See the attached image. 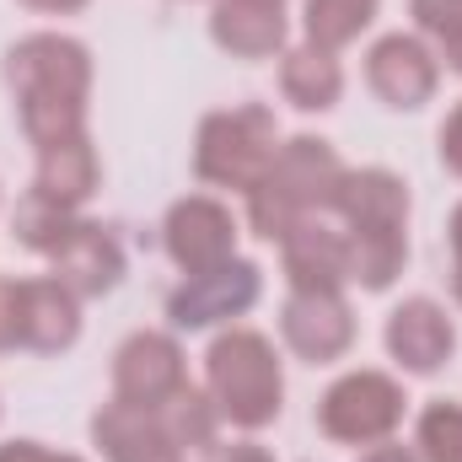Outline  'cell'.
<instances>
[{
  "mask_svg": "<svg viewBox=\"0 0 462 462\" xmlns=\"http://www.w3.org/2000/svg\"><path fill=\"white\" fill-rule=\"evenodd\" d=\"M360 462H425V457H420L414 447H398V441H376V447H371V452H365Z\"/></svg>",
  "mask_w": 462,
  "mask_h": 462,
  "instance_id": "obj_30",
  "label": "cell"
},
{
  "mask_svg": "<svg viewBox=\"0 0 462 462\" xmlns=\"http://www.w3.org/2000/svg\"><path fill=\"white\" fill-rule=\"evenodd\" d=\"M258 296H263V269L236 253L205 274H183V285L167 296V318H172V328L199 334V328H216V323L253 312Z\"/></svg>",
  "mask_w": 462,
  "mask_h": 462,
  "instance_id": "obj_6",
  "label": "cell"
},
{
  "mask_svg": "<svg viewBox=\"0 0 462 462\" xmlns=\"http://www.w3.org/2000/svg\"><path fill=\"white\" fill-rule=\"evenodd\" d=\"M376 22V0H301V43H318L328 54L349 49Z\"/></svg>",
  "mask_w": 462,
  "mask_h": 462,
  "instance_id": "obj_22",
  "label": "cell"
},
{
  "mask_svg": "<svg viewBox=\"0 0 462 462\" xmlns=\"http://www.w3.org/2000/svg\"><path fill=\"white\" fill-rule=\"evenodd\" d=\"M447 242H452V301L462 307V199L452 210V221H447Z\"/></svg>",
  "mask_w": 462,
  "mask_h": 462,
  "instance_id": "obj_29",
  "label": "cell"
},
{
  "mask_svg": "<svg viewBox=\"0 0 462 462\" xmlns=\"http://www.w3.org/2000/svg\"><path fill=\"white\" fill-rule=\"evenodd\" d=\"M162 247L183 274H205L236 258V216L210 194H183L162 221Z\"/></svg>",
  "mask_w": 462,
  "mask_h": 462,
  "instance_id": "obj_10",
  "label": "cell"
},
{
  "mask_svg": "<svg viewBox=\"0 0 462 462\" xmlns=\"http://www.w3.org/2000/svg\"><path fill=\"white\" fill-rule=\"evenodd\" d=\"M189 387V360L172 334L140 328L114 349V398L129 409H162Z\"/></svg>",
  "mask_w": 462,
  "mask_h": 462,
  "instance_id": "obj_7",
  "label": "cell"
},
{
  "mask_svg": "<svg viewBox=\"0 0 462 462\" xmlns=\"http://www.w3.org/2000/svg\"><path fill=\"white\" fill-rule=\"evenodd\" d=\"M216 462H274V457H269L258 441H231V447H221V452H216Z\"/></svg>",
  "mask_w": 462,
  "mask_h": 462,
  "instance_id": "obj_31",
  "label": "cell"
},
{
  "mask_svg": "<svg viewBox=\"0 0 462 462\" xmlns=\"http://www.w3.org/2000/svg\"><path fill=\"white\" fill-rule=\"evenodd\" d=\"M345 162L328 140L318 134H291L269 172L247 189V226L263 242H285V231L301 226L307 216H334L339 189H345Z\"/></svg>",
  "mask_w": 462,
  "mask_h": 462,
  "instance_id": "obj_2",
  "label": "cell"
},
{
  "mask_svg": "<svg viewBox=\"0 0 462 462\" xmlns=\"http://www.w3.org/2000/svg\"><path fill=\"white\" fill-rule=\"evenodd\" d=\"M441 167H447L452 178H462V103L447 114V124H441Z\"/></svg>",
  "mask_w": 462,
  "mask_h": 462,
  "instance_id": "obj_27",
  "label": "cell"
},
{
  "mask_svg": "<svg viewBox=\"0 0 462 462\" xmlns=\"http://www.w3.org/2000/svg\"><path fill=\"white\" fill-rule=\"evenodd\" d=\"M0 349H22V280L0 274Z\"/></svg>",
  "mask_w": 462,
  "mask_h": 462,
  "instance_id": "obj_26",
  "label": "cell"
},
{
  "mask_svg": "<svg viewBox=\"0 0 462 462\" xmlns=\"http://www.w3.org/2000/svg\"><path fill=\"white\" fill-rule=\"evenodd\" d=\"M81 339V296L54 274L22 280V349L60 355Z\"/></svg>",
  "mask_w": 462,
  "mask_h": 462,
  "instance_id": "obj_17",
  "label": "cell"
},
{
  "mask_svg": "<svg viewBox=\"0 0 462 462\" xmlns=\"http://www.w3.org/2000/svg\"><path fill=\"white\" fill-rule=\"evenodd\" d=\"M414 452H420L425 462H462V403L436 398V403H425V409H420Z\"/></svg>",
  "mask_w": 462,
  "mask_h": 462,
  "instance_id": "obj_24",
  "label": "cell"
},
{
  "mask_svg": "<svg viewBox=\"0 0 462 462\" xmlns=\"http://www.w3.org/2000/svg\"><path fill=\"white\" fill-rule=\"evenodd\" d=\"M162 425H167V436L178 441V452L189 462H216L221 452V414H216V403H210V393L205 387H183L178 398H167L162 409Z\"/></svg>",
  "mask_w": 462,
  "mask_h": 462,
  "instance_id": "obj_20",
  "label": "cell"
},
{
  "mask_svg": "<svg viewBox=\"0 0 462 462\" xmlns=\"http://www.w3.org/2000/svg\"><path fill=\"white\" fill-rule=\"evenodd\" d=\"M210 38L231 60H280L291 49V22L280 0H216Z\"/></svg>",
  "mask_w": 462,
  "mask_h": 462,
  "instance_id": "obj_14",
  "label": "cell"
},
{
  "mask_svg": "<svg viewBox=\"0 0 462 462\" xmlns=\"http://www.w3.org/2000/svg\"><path fill=\"white\" fill-rule=\"evenodd\" d=\"M274 151H280L274 108H263V103L216 108V114L199 118V134H194V172H199V183H210V189H236V194H247V189L269 172Z\"/></svg>",
  "mask_w": 462,
  "mask_h": 462,
  "instance_id": "obj_4",
  "label": "cell"
},
{
  "mask_svg": "<svg viewBox=\"0 0 462 462\" xmlns=\"http://www.w3.org/2000/svg\"><path fill=\"white\" fill-rule=\"evenodd\" d=\"M280 263H285L291 291H345L349 285L345 226H334L328 216H307L301 226L285 231V242H280Z\"/></svg>",
  "mask_w": 462,
  "mask_h": 462,
  "instance_id": "obj_13",
  "label": "cell"
},
{
  "mask_svg": "<svg viewBox=\"0 0 462 462\" xmlns=\"http://www.w3.org/2000/svg\"><path fill=\"white\" fill-rule=\"evenodd\" d=\"M382 345L409 376H436L457 349V328H452V318L436 296H409L387 312Z\"/></svg>",
  "mask_w": 462,
  "mask_h": 462,
  "instance_id": "obj_11",
  "label": "cell"
},
{
  "mask_svg": "<svg viewBox=\"0 0 462 462\" xmlns=\"http://www.w3.org/2000/svg\"><path fill=\"white\" fill-rule=\"evenodd\" d=\"M365 87H371L387 108L414 114V108H425V103L436 97V87H441V60H436V49H430L420 32H387V38H376L371 54H365Z\"/></svg>",
  "mask_w": 462,
  "mask_h": 462,
  "instance_id": "obj_8",
  "label": "cell"
},
{
  "mask_svg": "<svg viewBox=\"0 0 462 462\" xmlns=\"http://www.w3.org/2000/svg\"><path fill=\"white\" fill-rule=\"evenodd\" d=\"M27 11H43V16H76V11H87L92 0H22Z\"/></svg>",
  "mask_w": 462,
  "mask_h": 462,
  "instance_id": "obj_32",
  "label": "cell"
},
{
  "mask_svg": "<svg viewBox=\"0 0 462 462\" xmlns=\"http://www.w3.org/2000/svg\"><path fill=\"white\" fill-rule=\"evenodd\" d=\"M280 339L307 365L345 360L355 345V312L345 291H291L280 307Z\"/></svg>",
  "mask_w": 462,
  "mask_h": 462,
  "instance_id": "obj_9",
  "label": "cell"
},
{
  "mask_svg": "<svg viewBox=\"0 0 462 462\" xmlns=\"http://www.w3.org/2000/svg\"><path fill=\"white\" fill-rule=\"evenodd\" d=\"M49 269H54V280L60 285H70L81 301H92V296H108L118 280H124V242L114 236V226H103V221H76V231L49 253Z\"/></svg>",
  "mask_w": 462,
  "mask_h": 462,
  "instance_id": "obj_12",
  "label": "cell"
},
{
  "mask_svg": "<svg viewBox=\"0 0 462 462\" xmlns=\"http://www.w3.org/2000/svg\"><path fill=\"white\" fill-rule=\"evenodd\" d=\"M280 92L301 114H328L345 97V65L318 43H291L280 54Z\"/></svg>",
  "mask_w": 462,
  "mask_h": 462,
  "instance_id": "obj_19",
  "label": "cell"
},
{
  "mask_svg": "<svg viewBox=\"0 0 462 462\" xmlns=\"http://www.w3.org/2000/svg\"><path fill=\"white\" fill-rule=\"evenodd\" d=\"M280 5H285V0H280Z\"/></svg>",
  "mask_w": 462,
  "mask_h": 462,
  "instance_id": "obj_33",
  "label": "cell"
},
{
  "mask_svg": "<svg viewBox=\"0 0 462 462\" xmlns=\"http://www.w3.org/2000/svg\"><path fill=\"white\" fill-rule=\"evenodd\" d=\"M5 87L16 97L22 134L38 151L87 134L92 49L70 32H27L5 49Z\"/></svg>",
  "mask_w": 462,
  "mask_h": 462,
  "instance_id": "obj_1",
  "label": "cell"
},
{
  "mask_svg": "<svg viewBox=\"0 0 462 462\" xmlns=\"http://www.w3.org/2000/svg\"><path fill=\"white\" fill-rule=\"evenodd\" d=\"M334 216L345 231H403L409 226V183L387 167H349Z\"/></svg>",
  "mask_w": 462,
  "mask_h": 462,
  "instance_id": "obj_16",
  "label": "cell"
},
{
  "mask_svg": "<svg viewBox=\"0 0 462 462\" xmlns=\"http://www.w3.org/2000/svg\"><path fill=\"white\" fill-rule=\"evenodd\" d=\"M92 441L108 462H189L156 409H129L118 398L92 414Z\"/></svg>",
  "mask_w": 462,
  "mask_h": 462,
  "instance_id": "obj_15",
  "label": "cell"
},
{
  "mask_svg": "<svg viewBox=\"0 0 462 462\" xmlns=\"http://www.w3.org/2000/svg\"><path fill=\"white\" fill-rule=\"evenodd\" d=\"M403 387L387 376V371H345L323 403H318V430L339 447H376V441H393V430L403 425Z\"/></svg>",
  "mask_w": 462,
  "mask_h": 462,
  "instance_id": "obj_5",
  "label": "cell"
},
{
  "mask_svg": "<svg viewBox=\"0 0 462 462\" xmlns=\"http://www.w3.org/2000/svg\"><path fill=\"white\" fill-rule=\"evenodd\" d=\"M76 221H81V210H70V205H60V199L27 189V194L16 199V210H11V236H16L27 253L49 258V253L76 231Z\"/></svg>",
  "mask_w": 462,
  "mask_h": 462,
  "instance_id": "obj_23",
  "label": "cell"
},
{
  "mask_svg": "<svg viewBox=\"0 0 462 462\" xmlns=\"http://www.w3.org/2000/svg\"><path fill=\"white\" fill-rule=\"evenodd\" d=\"M0 462H87V457H70V452H49L43 441H5V447H0Z\"/></svg>",
  "mask_w": 462,
  "mask_h": 462,
  "instance_id": "obj_28",
  "label": "cell"
},
{
  "mask_svg": "<svg viewBox=\"0 0 462 462\" xmlns=\"http://www.w3.org/2000/svg\"><path fill=\"white\" fill-rule=\"evenodd\" d=\"M409 16L420 38L436 43V60H447V70L462 76V0H409Z\"/></svg>",
  "mask_w": 462,
  "mask_h": 462,
  "instance_id": "obj_25",
  "label": "cell"
},
{
  "mask_svg": "<svg viewBox=\"0 0 462 462\" xmlns=\"http://www.w3.org/2000/svg\"><path fill=\"white\" fill-rule=\"evenodd\" d=\"M349 280L360 291H387L409 263V231H345Z\"/></svg>",
  "mask_w": 462,
  "mask_h": 462,
  "instance_id": "obj_21",
  "label": "cell"
},
{
  "mask_svg": "<svg viewBox=\"0 0 462 462\" xmlns=\"http://www.w3.org/2000/svg\"><path fill=\"white\" fill-rule=\"evenodd\" d=\"M97 183H103V162H97L92 134H70V140L38 151V172H32V189H38V194H49V199H60V205L81 210V205L97 194Z\"/></svg>",
  "mask_w": 462,
  "mask_h": 462,
  "instance_id": "obj_18",
  "label": "cell"
},
{
  "mask_svg": "<svg viewBox=\"0 0 462 462\" xmlns=\"http://www.w3.org/2000/svg\"><path fill=\"white\" fill-rule=\"evenodd\" d=\"M205 393L231 430H269L285 409V365L258 328H226L205 349Z\"/></svg>",
  "mask_w": 462,
  "mask_h": 462,
  "instance_id": "obj_3",
  "label": "cell"
}]
</instances>
